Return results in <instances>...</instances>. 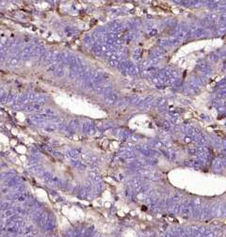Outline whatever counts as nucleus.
Returning <instances> with one entry per match:
<instances>
[{
	"instance_id": "nucleus-1",
	"label": "nucleus",
	"mask_w": 226,
	"mask_h": 237,
	"mask_svg": "<svg viewBox=\"0 0 226 237\" xmlns=\"http://www.w3.org/2000/svg\"><path fill=\"white\" fill-rule=\"evenodd\" d=\"M111 90H112V84L109 82H107V83H103V84H100V85H97L95 86L93 90L95 92H97L98 94H103V93H108V92H110Z\"/></svg>"
},
{
	"instance_id": "nucleus-2",
	"label": "nucleus",
	"mask_w": 226,
	"mask_h": 237,
	"mask_svg": "<svg viewBox=\"0 0 226 237\" xmlns=\"http://www.w3.org/2000/svg\"><path fill=\"white\" fill-rule=\"evenodd\" d=\"M21 61V57H20V55L19 53H15L13 54L12 56L9 57L8 59H7V66L10 67V68H15L19 65V62Z\"/></svg>"
},
{
	"instance_id": "nucleus-3",
	"label": "nucleus",
	"mask_w": 226,
	"mask_h": 237,
	"mask_svg": "<svg viewBox=\"0 0 226 237\" xmlns=\"http://www.w3.org/2000/svg\"><path fill=\"white\" fill-rule=\"evenodd\" d=\"M34 47H35V45L34 44H27V45L25 46V47L23 48V50L19 53L21 60H26V59L30 58V54H31V52H32Z\"/></svg>"
},
{
	"instance_id": "nucleus-4",
	"label": "nucleus",
	"mask_w": 226,
	"mask_h": 237,
	"mask_svg": "<svg viewBox=\"0 0 226 237\" xmlns=\"http://www.w3.org/2000/svg\"><path fill=\"white\" fill-rule=\"evenodd\" d=\"M104 101L107 104H116L117 102L119 101V96L114 92H108L104 97Z\"/></svg>"
},
{
	"instance_id": "nucleus-5",
	"label": "nucleus",
	"mask_w": 226,
	"mask_h": 237,
	"mask_svg": "<svg viewBox=\"0 0 226 237\" xmlns=\"http://www.w3.org/2000/svg\"><path fill=\"white\" fill-rule=\"evenodd\" d=\"M154 104V99L153 97H145L143 103H142V104L140 107L142 110H144V111H148L149 109H151V107Z\"/></svg>"
},
{
	"instance_id": "nucleus-6",
	"label": "nucleus",
	"mask_w": 226,
	"mask_h": 237,
	"mask_svg": "<svg viewBox=\"0 0 226 237\" xmlns=\"http://www.w3.org/2000/svg\"><path fill=\"white\" fill-rule=\"evenodd\" d=\"M23 109L27 112H38L42 109V104H27L23 107Z\"/></svg>"
},
{
	"instance_id": "nucleus-7",
	"label": "nucleus",
	"mask_w": 226,
	"mask_h": 237,
	"mask_svg": "<svg viewBox=\"0 0 226 237\" xmlns=\"http://www.w3.org/2000/svg\"><path fill=\"white\" fill-rule=\"evenodd\" d=\"M165 53H166V50H164L163 48H161V47L156 48L150 53V57L151 58H157V59H159L160 57H162L164 55H165Z\"/></svg>"
},
{
	"instance_id": "nucleus-8",
	"label": "nucleus",
	"mask_w": 226,
	"mask_h": 237,
	"mask_svg": "<svg viewBox=\"0 0 226 237\" xmlns=\"http://www.w3.org/2000/svg\"><path fill=\"white\" fill-rule=\"evenodd\" d=\"M54 75L58 76V77L63 76V75H64V67H63L62 64H58V65L56 66V69L54 71Z\"/></svg>"
},
{
	"instance_id": "nucleus-9",
	"label": "nucleus",
	"mask_w": 226,
	"mask_h": 237,
	"mask_svg": "<svg viewBox=\"0 0 226 237\" xmlns=\"http://www.w3.org/2000/svg\"><path fill=\"white\" fill-rule=\"evenodd\" d=\"M140 73H141V69L137 65H133L131 68H129L127 70V72H126L127 75H137Z\"/></svg>"
},
{
	"instance_id": "nucleus-10",
	"label": "nucleus",
	"mask_w": 226,
	"mask_h": 237,
	"mask_svg": "<svg viewBox=\"0 0 226 237\" xmlns=\"http://www.w3.org/2000/svg\"><path fill=\"white\" fill-rule=\"evenodd\" d=\"M154 104L156 106L157 108H164L167 104V100L165 98H159L154 101Z\"/></svg>"
},
{
	"instance_id": "nucleus-11",
	"label": "nucleus",
	"mask_w": 226,
	"mask_h": 237,
	"mask_svg": "<svg viewBox=\"0 0 226 237\" xmlns=\"http://www.w3.org/2000/svg\"><path fill=\"white\" fill-rule=\"evenodd\" d=\"M218 18H219L218 13H211V14L207 15L205 20L208 24H210V23H214V22H216V21H218Z\"/></svg>"
},
{
	"instance_id": "nucleus-12",
	"label": "nucleus",
	"mask_w": 226,
	"mask_h": 237,
	"mask_svg": "<svg viewBox=\"0 0 226 237\" xmlns=\"http://www.w3.org/2000/svg\"><path fill=\"white\" fill-rule=\"evenodd\" d=\"M157 42H158L159 47H161L163 49L171 47V45H170V42H169V40H167V39H159Z\"/></svg>"
},
{
	"instance_id": "nucleus-13",
	"label": "nucleus",
	"mask_w": 226,
	"mask_h": 237,
	"mask_svg": "<svg viewBox=\"0 0 226 237\" xmlns=\"http://www.w3.org/2000/svg\"><path fill=\"white\" fill-rule=\"evenodd\" d=\"M169 40V42H170V45L172 46H178L179 44H181V40H179L177 38H175V37H172V38L168 39Z\"/></svg>"
},
{
	"instance_id": "nucleus-14",
	"label": "nucleus",
	"mask_w": 226,
	"mask_h": 237,
	"mask_svg": "<svg viewBox=\"0 0 226 237\" xmlns=\"http://www.w3.org/2000/svg\"><path fill=\"white\" fill-rule=\"evenodd\" d=\"M128 104V98H125V99H119V101L117 102V104H116V106H118L120 107H123V106H125L126 104Z\"/></svg>"
},
{
	"instance_id": "nucleus-15",
	"label": "nucleus",
	"mask_w": 226,
	"mask_h": 237,
	"mask_svg": "<svg viewBox=\"0 0 226 237\" xmlns=\"http://www.w3.org/2000/svg\"><path fill=\"white\" fill-rule=\"evenodd\" d=\"M91 52L93 53L95 56H97V57H101V56H103V53L99 50V48L97 47V46H92L91 47Z\"/></svg>"
},
{
	"instance_id": "nucleus-16",
	"label": "nucleus",
	"mask_w": 226,
	"mask_h": 237,
	"mask_svg": "<svg viewBox=\"0 0 226 237\" xmlns=\"http://www.w3.org/2000/svg\"><path fill=\"white\" fill-rule=\"evenodd\" d=\"M108 65H109L110 67H113V68H118L119 65L121 64V62L119 60H109L108 59Z\"/></svg>"
},
{
	"instance_id": "nucleus-17",
	"label": "nucleus",
	"mask_w": 226,
	"mask_h": 237,
	"mask_svg": "<svg viewBox=\"0 0 226 237\" xmlns=\"http://www.w3.org/2000/svg\"><path fill=\"white\" fill-rule=\"evenodd\" d=\"M219 58V54H217V53H212L209 55V59L211 61H217Z\"/></svg>"
},
{
	"instance_id": "nucleus-18",
	"label": "nucleus",
	"mask_w": 226,
	"mask_h": 237,
	"mask_svg": "<svg viewBox=\"0 0 226 237\" xmlns=\"http://www.w3.org/2000/svg\"><path fill=\"white\" fill-rule=\"evenodd\" d=\"M133 59L136 63L138 64H141V55H133Z\"/></svg>"
},
{
	"instance_id": "nucleus-19",
	"label": "nucleus",
	"mask_w": 226,
	"mask_h": 237,
	"mask_svg": "<svg viewBox=\"0 0 226 237\" xmlns=\"http://www.w3.org/2000/svg\"><path fill=\"white\" fill-rule=\"evenodd\" d=\"M42 113H45V114H47V115H51V116L56 115V112L51 108H45L44 110H43Z\"/></svg>"
},
{
	"instance_id": "nucleus-20",
	"label": "nucleus",
	"mask_w": 226,
	"mask_h": 237,
	"mask_svg": "<svg viewBox=\"0 0 226 237\" xmlns=\"http://www.w3.org/2000/svg\"><path fill=\"white\" fill-rule=\"evenodd\" d=\"M158 33V31H157V29H156V28H151V29H149V31H148V34H149V36H156V34Z\"/></svg>"
},
{
	"instance_id": "nucleus-21",
	"label": "nucleus",
	"mask_w": 226,
	"mask_h": 237,
	"mask_svg": "<svg viewBox=\"0 0 226 237\" xmlns=\"http://www.w3.org/2000/svg\"><path fill=\"white\" fill-rule=\"evenodd\" d=\"M141 48H136L134 50V55H141Z\"/></svg>"
},
{
	"instance_id": "nucleus-22",
	"label": "nucleus",
	"mask_w": 226,
	"mask_h": 237,
	"mask_svg": "<svg viewBox=\"0 0 226 237\" xmlns=\"http://www.w3.org/2000/svg\"><path fill=\"white\" fill-rule=\"evenodd\" d=\"M5 94H6V91L3 90L1 87H0V98H1L2 96H4Z\"/></svg>"
},
{
	"instance_id": "nucleus-23",
	"label": "nucleus",
	"mask_w": 226,
	"mask_h": 237,
	"mask_svg": "<svg viewBox=\"0 0 226 237\" xmlns=\"http://www.w3.org/2000/svg\"><path fill=\"white\" fill-rule=\"evenodd\" d=\"M164 126H165V127H170L171 124H170L169 121H165V122H164Z\"/></svg>"
}]
</instances>
